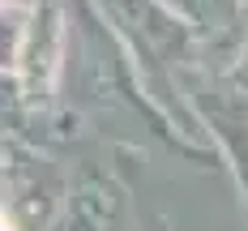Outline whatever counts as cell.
<instances>
[{"label": "cell", "instance_id": "6da1fadb", "mask_svg": "<svg viewBox=\"0 0 248 231\" xmlns=\"http://www.w3.org/2000/svg\"><path fill=\"white\" fill-rule=\"evenodd\" d=\"M64 9L60 0H34L22 17L17 47H13V86L26 111H47L56 103V86L64 73Z\"/></svg>", "mask_w": 248, "mask_h": 231}, {"label": "cell", "instance_id": "277c9868", "mask_svg": "<svg viewBox=\"0 0 248 231\" xmlns=\"http://www.w3.org/2000/svg\"><path fill=\"white\" fill-rule=\"evenodd\" d=\"M26 9L13 0H0V69L13 64V47H17V30H22Z\"/></svg>", "mask_w": 248, "mask_h": 231}, {"label": "cell", "instance_id": "7a4b0ae2", "mask_svg": "<svg viewBox=\"0 0 248 231\" xmlns=\"http://www.w3.org/2000/svg\"><path fill=\"white\" fill-rule=\"evenodd\" d=\"M120 188L107 176H81L73 188V223L69 231H120Z\"/></svg>", "mask_w": 248, "mask_h": 231}, {"label": "cell", "instance_id": "8992f818", "mask_svg": "<svg viewBox=\"0 0 248 231\" xmlns=\"http://www.w3.org/2000/svg\"><path fill=\"white\" fill-rule=\"evenodd\" d=\"M240 86H244V90H248V69H240Z\"/></svg>", "mask_w": 248, "mask_h": 231}, {"label": "cell", "instance_id": "3957f363", "mask_svg": "<svg viewBox=\"0 0 248 231\" xmlns=\"http://www.w3.org/2000/svg\"><path fill=\"white\" fill-rule=\"evenodd\" d=\"M197 34H231L240 26V0H163Z\"/></svg>", "mask_w": 248, "mask_h": 231}, {"label": "cell", "instance_id": "5b68a950", "mask_svg": "<svg viewBox=\"0 0 248 231\" xmlns=\"http://www.w3.org/2000/svg\"><path fill=\"white\" fill-rule=\"evenodd\" d=\"M0 231H17V223H13V218H9L4 210H0Z\"/></svg>", "mask_w": 248, "mask_h": 231}]
</instances>
